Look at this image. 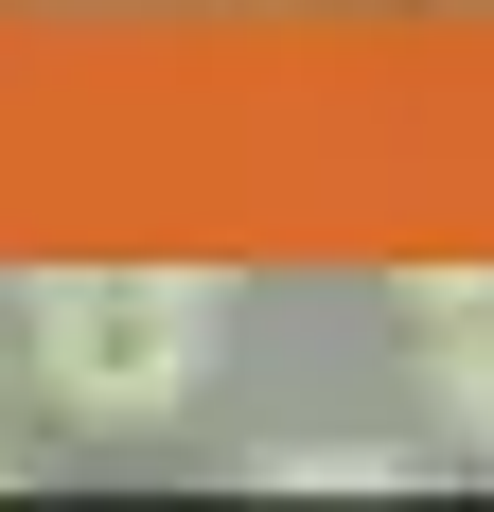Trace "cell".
Here are the masks:
<instances>
[{"label":"cell","mask_w":494,"mask_h":512,"mask_svg":"<svg viewBox=\"0 0 494 512\" xmlns=\"http://www.w3.org/2000/svg\"><path fill=\"white\" fill-rule=\"evenodd\" d=\"M0 477H18V407H0Z\"/></svg>","instance_id":"cell-4"},{"label":"cell","mask_w":494,"mask_h":512,"mask_svg":"<svg viewBox=\"0 0 494 512\" xmlns=\"http://www.w3.org/2000/svg\"><path fill=\"white\" fill-rule=\"evenodd\" d=\"M389 301H406V354H424V424L494 460V265H424Z\"/></svg>","instance_id":"cell-2"},{"label":"cell","mask_w":494,"mask_h":512,"mask_svg":"<svg viewBox=\"0 0 494 512\" xmlns=\"http://www.w3.org/2000/svg\"><path fill=\"white\" fill-rule=\"evenodd\" d=\"M230 265H36L18 283V389L53 424H106V442H142V424H195L212 371H230Z\"/></svg>","instance_id":"cell-1"},{"label":"cell","mask_w":494,"mask_h":512,"mask_svg":"<svg viewBox=\"0 0 494 512\" xmlns=\"http://www.w3.org/2000/svg\"><path fill=\"white\" fill-rule=\"evenodd\" d=\"M265 477H283V495H336V477H353V495H389L406 442H265Z\"/></svg>","instance_id":"cell-3"}]
</instances>
